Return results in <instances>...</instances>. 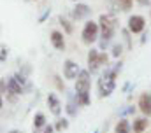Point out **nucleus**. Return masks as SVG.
Here are the masks:
<instances>
[{
	"label": "nucleus",
	"mask_w": 151,
	"mask_h": 133,
	"mask_svg": "<svg viewBox=\"0 0 151 133\" xmlns=\"http://www.w3.org/2000/svg\"><path fill=\"white\" fill-rule=\"evenodd\" d=\"M90 70H81L76 81V95L77 103L81 105H90Z\"/></svg>",
	"instance_id": "1"
},
{
	"label": "nucleus",
	"mask_w": 151,
	"mask_h": 133,
	"mask_svg": "<svg viewBox=\"0 0 151 133\" xmlns=\"http://www.w3.org/2000/svg\"><path fill=\"white\" fill-rule=\"evenodd\" d=\"M116 70L111 68H106L102 77L99 79V91H100V97H109L114 91V86H116Z\"/></svg>",
	"instance_id": "2"
},
{
	"label": "nucleus",
	"mask_w": 151,
	"mask_h": 133,
	"mask_svg": "<svg viewBox=\"0 0 151 133\" xmlns=\"http://www.w3.org/2000/svg\"><path fill=\"white\" fill-rule=\"evenodd\" d=\"M100 32H102V47L107 46V42L113 39L114 28H116V19L111 14H102L100 16Z\"/></svg>",
	"instance_id": "3"
},
{
	"label": "nucleus",
	"mask_w": 151,
	"mask_h": 133,
	"mask_svg": "<svg viewBox=\"0 0 151 133\" xmlns=\"http://www.w3.org/2000/svg\"><path fill=\"white\" fill-rule=\"evenodd\" d=\"M99 28H100L99 23H95V21H88V23L84 25V28H83V33H81L83 42H86V44L95 42L97 37H99Z\"/></svg>",
	"instance_id": "4"
},
{
	"label": "nucleus",
	"mask_w": 151,
	"mask_h": 133,
	"mask_svg": "<svg viewBox=\"0 0 151 133\" xmlns=\"http://www.w3.org/2000/svg\"><path fill=\"white\" fill-rule=\"evenodd\" d=\"M146 26V21L142 16H130L128 18V30L132 33H141Z\"/></svg>",
	"instance_id": "5"
},
{
	"label": "nucleus",
	"mask_w": 151,
	"mask_h": 133,
	"mask_svg": "<svg viewBox=\"0 0 151 133\" xmlns=\"http://www.w3.org/2000/svg\"><path fill=\"white\" fill-rule=\"evenodd\" d=\"M79 66L76 61L72 60H65V63H63V75H65V79H76L77 75H79Z\"/></svg>",
	"instance_id": "6"
},
{
	"label": "nucleus",
	"mask_w": 151,
	"mask_h": 133,
	"mask_svg": "<svg viewBox=\"0 0 151 133\" xmlns=\"http://www.w3.org/2000/svg\"><path fill=\"white\" fill-rule=\"evenodd\" d=\"M99 66L100 65V53L97 51V49H91L90 53H88V70L91 72V74H95L97 70H99Z\"/></svg>",
	"instance_id": "7"
},
{
	"label": "nucleus",
	"mask_w": 151,
	"mask_h": 133,
	"mask_svg": "<svg viewBox=\"0 0 151 133\" xmlns=\"http://www.w3.org/2000/svg\"><path fill=\"white\" fill-rule=\"evenodd\" d=\"M47 107H49V110H51L53 116H60L62 114V102L58 100V97L55 93L47 95Z\"/></svg>",
	"instance_id": "8"
},
{
	"label": "nucleus",
	"mask_w": 151,
	"mask_h": 133,
	"mask_svg": "<svg viewBox=\"0 0 151 133\" xmlns=\"http://www.w3.org/2000/svg\"><path fill=\"white\" fill-rule=\"evenodd\" d=\"M7 93H12V95H21L23 93V84L14 75L7 79Z\"/></svg>",
	"instance_id": "9"
},
{
	"label": "nucleus",
	"mask_w": 151,
	"mask_h": 133,
	"mask_svg": "<svg viewBox=\"0 0 151 133\" xmlns=\"http://www.w3.org/2000/svg\"><path fill=\"white\" fill-rule=\"evenodd\" d=\"M139 109L142 114L151 116V95L150 93H142L141 98H139Z\"/></svg>",
	"instance_id": "10"
},
{
	"label": "nucleus",
	"mask_w": 151,
	"mask_h": 133,
	"mask_svg": "<svg viewBox=\"0 0 151 133\" xmlns=\"http://www.w3.org/2000/svg\"><path fill=\"white\" fill-rule=\"evenodd\" d=\"M51 44L55 46V49L58 51H63L65 49V39H63V33L62 32H51Z\"/></svg>",
	"instance_id": "11"
},
{
	"label": "nucleus",
	"mask_w": 151,
	"mask_h": 133,
	"mask_svg": "<svg viewBox=\"0 0 151 133\" xmlns=\"http://www.w3.org/2000/svg\"><path fill=\"white\" fill-rule=\"evenodd\" d=\"M90 12H91V9H90L86 4H77L74 7V11H72V16H74L76 19H83V18H86Z\"/></svg>",
	"instance_id": "12"
},
{
	"label": "nucleus",
	"mask_w": 151,
	"mask_h": 133,
	"mask_svg": "<svg viewBox=\"0 0 151 133\" xmlns=\"http://www.w3.org/2000/svg\"><path fill=\"white\" fill-rule=\"evenodd\" d=\"M146 128H148V119H144V117L135 119V121H134V124H132V130H134V133H142Z\"/></svg>",
	"instance_id": "13"
},
{
	"label": "nucleus",
	"mask_w": 151,
	"mask_h": 133,
	"mask_svg": "<svg viewBox=\"0 0 151 133\" xmlns=\"http://www.w3.org/2000/svg\"><path fill=\"white\" fill-rule=\"evenodd\" d=\"M130 130H132L130 123L127 119H119L118 124H116V128H114V133H130Z\"/></svg>",
	"instance_id": "14"
},
{
	"label": "nucleus",
	"mask_w": 151,
	"mask_h": 133,
	"mask_svg": "<svg viewBox=\"0 0 151 133\" xmlns=\"http://www.w3.org/2000/svg\"><path fill=\"white\" fill-rule=\"evenodd\" d=\"M42 126H46V116L42 112H37L35 117H34V130L37 132L39 128H42Z\"/></svg>",
	"instance_id": "15"
},
{
	"label": "nucleus",
	"mask_w": 151,
	"mask_h": 133,
	"mask_svg": "<svg viewBox=\"0 0 151 133\" xmlns=\"http://www.w3.org/2000/svg\"><path fill=\"white\" fill-rule=\"evenodd\" d=\"M114 5L121 11H130L132 7V0H114Z\"/></svg>",
	"instance_id": "16"
},
{
	"label": "nucleus",
	"mask_w": 151,
	"mask_h": 133,
	"mask_svg": "<svg viewBox=\"0 0 151 133\" xmlns=\"http://www.w3.org/2000/svg\"><path fill=\"white\" fill-rule=\"evenodd\" d=\"M58 132H63V130H67L69 128V121L67 119H58V123H56V126H55Z\"/></svg>",
	"instance_id": "17"
},
{
	"label": "nucleus",
	"mask_w": 151,
	"mask_h": 133,
	"mask_svg": "<svg viewBox=\"0 0 151 133\" xmlns=\"http://www.w3.org/2000/svg\"><path fill=\"white\" fill-rule=\"evenodd\" d=\"M121 51H123V47H121L119 44H116V46L113 47V56H116V58H118V56L121 54Z\"/></svg>",
	"instance_id": "18"
},
{
	"label": "nucleus",
	"mask_w": 151,
	"mask_h": 133,
	"mask_svg": "<svg viewBox=\"0 0 151 133\" xmlns=\"http://www.w3.org/2000/svg\"><path fill=\"white\" fill-rule=\"evenodd\" d=\"M67 110H69V114H70V116H76V105H74V102H72V98H70V102H69Z\"/></svg>",
	"instance_id": "19"
},
{
	"label": "nucleus",
	"mask_w": 151,
	"mask_h": 133,
	"mask_svg": "<svg viewBox=\"0 0 151 133\" xmlns=\"http://www.w3.org/2000/svg\"><path fill=\"white\" fill-rule=\"evenodd\" d=\"M5 58H7V47H5V46H2V53H0V61L4 63V61H5Z\"/></svg>",
	"instance_id": "20"
},
{
	"label": "nucleus",
	"mask_w": 151,
	"mask_h": 133,
	"mask_svg": "<svg viewBox=\"0 0 151 133\" xmlns=\"http://www.w3.org/2000/svg\"><path fill=\"white\" fill-rule=\"evenodd\" d=\"M60 21H62V25H63V26H65V28H67V32H69V33L72 32V26H70V25H69V23H67V21H65V19H63V18H60Z\"/></svg>",
	"instance_id": "21"
},
{
	"label": "nucleus",
	"mask_w": 151,
	"mask_h": 133,
	"mask_svg": "<svg viewBox=\"0 0 151 133\" xmlns=\"http://www.w3.org/2000/svg\"><path fill=\"white\" fill-rule=\"evenodd\" d=\"M104 63H107V54L100 53V65H104Z\"/></svg>",
	"instance_id": "22"
},
{
	"label": "nucleus",
	"mask_w": 151,
	"mask_h": 133,
	"mask_svg": "<svg viewBox=\"0 0 151 133\" xmlns=\"http://www.w3.org/2000/svg\"><path fill=\"white\" fill-rule=\"evenodd\" d=\"M53 132H55V128H53L51 124H49V126H44V133H53Z\"/></svg>",
	"instance_id": "23"
},
{
	"label": "nucleus",
	"mask_w": 151,
	"mask_h": 133,
	"mask_svg": "<svg viewBox=\"0 0 151 133\" xmlns=\"http://www.w3.org/2000/svg\"><path fill=\"white\" fill-rule=\"evenodd\" d=\"M14 77H16V79H18L21 84H25V82H27V81H25V77H21V75H14Z\"/></svg>",
	"instance_id": "24"
},
{
	"label": "nucleus",
	"mask_w": 151,
	"mask_h": 133,
	"mask_svg": "<svg viewBox=\"0 0 151 133\" xmlns=\"http://www.w3.org/2000/svg\"><path fill=\"white\" fill-rule=\"evenodd\" d=\"M2 93L5 95V79H2Z\"/></svg>",
	"instance_id": "25"
},
{
	"label": "nucleus",
	"mask_w": 151,
	"mask_h": 133,
	"mask_svg": "<svg viewBox=\"0 0 151 133\" xmlns=\"http://www.w3.org/2000/svg\"><path fill=\"white\" fill-rule=\"evenodd\" d=\"M137 2H139L141 5H146V4H148V0H137Z\"/></svg>",
	"instance_id": "26"
},
{
	"label": "nucleus",
	"mask_w": 151,
	"mask_h": 133,
	"mask_svg": "<svg viewBox=\"0 0 151 133\" xmlns=\"http://www.w3.org/2000/svg\"><path fill=\"white\" fill-rule=\"evenodd\" d=\"M9 133H19V132H16V130H14V132H9Z\"/></svg>",
	"instance_id": "27"
},
{
	"label": "nucleus",
	"mask_w": 151,
	"mask_h": 133,
	"mask_svg": "<svg viewBox=\"0 0 151 133\" xmlns=\"http://www.w3.org/2000/svg\"><path fill=\"white\" fill-rule=\"evenodd\" d=\"M74 2H77V0H74Z\"/></svg>",
	"instance_id": "28"
}]
</instances>
